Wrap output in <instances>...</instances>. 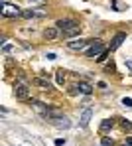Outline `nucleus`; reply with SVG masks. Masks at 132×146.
Returning <instances> with one entry per match:
<instances>
[{
	"mask_svg": "<svg viewBox=\"0 0 132 146\" xmlns=\"http://www.w3.org/2000/svg\"><path fill=\"white\" fill-rule=\"evenodd\" d=\"M55 77H57V83L59 85H65V71L63 69H59V71L55 73Z\"/></svg>",
	"mask_w": 132,
	"mask_h": 146,
	"instance_id": "15",
	"label": "nucleus"
},
{
	"mask_svg": "<svg viewBox=\"0 0 132 146\" xmlns=\"http://www.w3.org/2000/svg\"><path fill=\"white\" fill-rule=\"evenodd\" d=\"M101 146H112V138H103L101 140Z\"/></svg>",
	"mask_w": 132,
	"mask_h": 146,
	"instance_id": "19",
	"label": "nucleus"
},
{
	"mask_svg": "<svg viewBox=\"0 0 132 146\" xmlns=\"http://www.w3.org/2000/svg\"><path fill=\"white\" fill-rule=\"evenodd\" d=\"M48 121L51 122L55 128H71V119L63 117V115H55V117H46Z\"/></svg>",
	"mask_w": 132,
	"mask_h": 146,
	"instance_id": "3",
	"label": "nucleus"
},
{
	"mask_svg": "<svg viewBox=\"0 0 132 146\" xmlns=\"http://www.w3.org/2000/svg\"><path fill=\"white\" fill-rule=\"evenodd\" d=\"M105 69H106L108 73H110V71H116V65H114V61H106Z\"/></svg>",
	"mask_w": 132,
	"mask_h": 146,
	"instance_id": "16",
	"label": "nucleus"
},
{
	"mask_svg": "<svg viewBox=\"0 0 132 146\" xmlns=\"http://www.w3.org/2000/svg\"><path fill=\"white\" fill-rule=\"evenodd\" d=\"M71 93H73V95H77V93H79V95H91V93H93V87H91L87 81H77V85L71 89Z\"/></svg>",
	"mask_w": 132,
	"mask_h": 146,
	"instance_id": "4",
	"label": "nucleus"
},
{
	"mask_svg": "<svg viewBox=\"0 0 132 146\" xmlns=\"http://www.w3.org/2000/svg\"><path fill=\"white\" fill-rule=\"evenodd\" d=\"M44 16H46V10H40V8L24 10V14H22V18H28V20H32V18H44Z\"/></svg>",
	"mask_w": 132,
	"mask_h": 146,
	"instance_id": "9",
	"label": "nucleus"
},
{
	"mask_svg": "<svg viewBox=\"0 0 132 146\" xmlns=\"http://www.w3.org/2000/svg\"><path fill=\"white\" fill-rule=\"evenodd\" d=\"M105 49L106 48H105V44H103L101 40H93V42H91V48L85 49V55H87V57H99Z\"/></svg>",
	"mask_w": 132,
	"mask_h": 146,
	"instance_id": "2",
	"label": "nucleus"
},
{
	"mask_svg": "<svg viewBox=\"0 0 132 146\" xmlns=\"http://www.w3.org/2000/svg\"><path fill=\"white\" fill-rule=\"evenodd\" d=\"M126 67H128V69L132 71V59H126Z\"/></svg>",
	"mask_w": 132,
	"mask_h": 146,
	"instance_id": "23",
	"label": "nucleus"
},
{
	"mask_svg": "<svg viewBox=\"0 0 132 146\" xmlns=\"http://www.w3.org/2000/svg\"><path fill=\"white\" fill-rule=\"evenodd\" d=\"M91 117H93V111H91V109H85V111L81 113L79 128H87V124H89V121H91Z\"/></svg>",
	"mask_w": 132,
	"mask_h": 146,
	"instance_id": "10",
	"label": "nucleus"
},
{
	"mask_svg": "<svg viewBox=\"0 0 132 146\" xmlns=\"http://www.w3.org/2000/svg\"><path fill=\"white\" fill-rule=\"evenodd\" d=\"M91 42H93V40H71V42L67 44V48L71 49V51H83L87 46H91Z\"/></svg>",
	"mask_w": 132,
	"mask_h": 146,
	"instance_id": "6",
	"label": "nucleus"
},
{
	"mask_svg": "<svg viewBox=\"0 0 132 146\" xmlns=\"http://www.w3.org/2000/svg\"><path fill=\"white\" fill-rule=\"evenodd\" d=\"M122 146H132V138H128V140H126V142H124Z\"/></svg>",
	"mask_w": 132,
	"mask_h": 146,
	"instance_id": "24",
	"label": "nucleus"
},
{
	"mask_svg": "<svg viewBox=\"0 0 132 146\" xmlns=\"http://www.w3.org/2000/svg\"><path fill=\"white\" fill-rule=\"evenodd\" d=\"M124 40H126V32H118V34H116L112 40H110V46H108V49H110V51H116V49L124 44Z\"/></svg>",
	"mask_w": 132,
	"mask_h": 146,
	"instance_id": "7",
	"label": "nucleus"
},
{
	"mask_svg": "<svg viewBox=\"0 0 132 146\" xmlns=\"http://www.w3.org/2000/svg\"><path fill=\"white\" fill-rule=\"evenodd\" d=\"M79 26H77V28H73V30H67V32H61V36H63V38H77V36H79Z\"/></svg>",
	"mask_w": 132,
	"mask_h": 146,
	"instance_id": "13",
	"label": "nucleus"
},
{
	"mask_svg": "<svg viewBox=\"0 0 132 146\" xmlns=\"http://www.w3.org/2000/svg\"><path fill=\"white\" fill-rule=\"evenodd\" d=\"M106 51H108V48H106L105 51H103V53H101V55H99V57H97V59H99V61H105V59H106Z\"/></svg>",
	"mask_w": 132,
	"mask_h": 146,
	"instance_id": "20",
	"label": "nucleus"
},
{
	"mask_svg": "<svg viewBox=\"0 0 132 146\" xmlns=\"http://www.w3.org/2000/svg\"><path fill=\"white\" fill-rule=\"evenodd\" d=\"M59 28H46L44 30V38L46 40H57L59 38V32H57Z\"/></svg>",
	"mask_w": 132,
	"mask_h": 146,
	"instance_id": "11",
	"label": "nucleus"
},
{
	"mask_svg": "<svg viewBox=\"0 0 132 146\" xmlns=\"http://www.w3.org/2000/svg\"><path fill=\"white\" fill-rule=\"evenodd\" d=\"M0 10H2L4 18H22V14H24V10H20L16 4H10V2H2Z\"/></svg>",
	"mask_w": 132,
	"mask_h": 146,
	"instance_id": "1",
	"label": "nucleus"
},
{
	"mask_svg": "<svg viewBox=\"0 0 132 146\" xmlns=\"http://www.w3.org/2000/svg\"><path fill=\"white\" fill-rule=\"evenodd\" d=\"M34 83L40 85L42 89H51V81H50V77H48V79H46V77H36Z\"/></svg>",
	"mask_w": 132,
	"mask_h": 146,
	"instance_id": "12",
	"label": "nucleus"
},
{
	"mask_svg": "<svg viewBox=\"0 0 132 146\" xmlns=\"http://www.w3.org/2000/svg\"><path fill=\"white\" fill-rule=\"evenodd\" d=\"M120 126L124 130H132V122H128V121H120Z\"/></svg>",
	"mask_w": 132,
	"mask_h": 146,
	"instance_id": "17",
	"label": "nucleus"
},
{
	"mask_svg": "<svg viewBox=\"0 0 132 146\" xmlns=\"http://www.w3.org/2000/svg\"><path fill=\"white\" fill-rule=\"evenodd\" d=\"M2 51H4V53L12 51V46H10V44H6V42H2Z\"/></svg>",
	"mask_w": 132,
	"mask_h": 146,
	"instance_id": "18",
	"label": "nucleus"
},
{
	"mask_svg": "<svg viewBox=\"0 0 132 146\" xmlns=\"http://www.w3.org/2000/svg\"><path fill=\"white\" fill-rule=\"evenodd\" d=\"M32 2H40V0H32Z\"/></svg>",
	"mask_w": 132,
	"mask_h": 146,
	"instance_id": "25",
	"label": "nucleus"
},
{
	"mask_svg": "<svg viewBox=\"0 0 132 146\" xmlns=\"http://www.w3.org/2000/svg\"><path fill=\"white\" fill-rule=\"evenodd\" d=\"M122 105H126V107H132V99H122Z\"/></svg>",
	"mask_w": 132,
	"mask_h": 146,
	"instance_id": "21",
	"label": "nucleus"
},
{
	"mask_svg": "<svg viewBox=\"0 0 132 146\" xmlns=\"http://www.w3.org/2000/svg\"><path fill=\"white\" fill-rule=\"evenodd\" d=\"M112 124H114L112 121H108V119H105V121L101 122V130H103V132H106V130H110V128H112Z\"/></svg>",
	"mask_w": 132,
	"mask_h": 146,
	"instance_id": "14",
	"label": "nucleus"
},
{
	"mask_svg": "<svg viewBox=\"0 0 132 146\" xmlns=\"http://www.w3.org/2000/svg\"><path fill=\"white\" fill-rule=\"evenodd\" d=\"M14 95H16V99H20V101H28L30 99V87H28L26 83H18L14 87Z\"/></svg>",
	"mask_w": 132,
	"mask_h": 146,
	"instance_id": "5",
	"label": "nucleus"
},
{
	"mask_svg": "<svg viewBox=\"0 0 132 146\" xmlns=\"http://www.w3.org/2000/svg\"><path fill=\"white\" fill-rule=\"evenodd\" d=\"M55 144H57V146H63V144H65V140H63V138H57V140H55Z\"/></svg>",
	"mask_w": 132,
	"mask_h": 146,
	"instance_id": "22",
	"label": "nucleus"
},
{
	"mask_svg": "<svg viewBox=\"0 0 132 146\" xmlns=\"http://www.w3.org/2000/svg\"><path fill=\"white\" fill-rule=\"evenodd\" d=\"M77 22L75 20H65V18H61V20H57L55 22V28H59L61 32H67V30H73V28H77Z\"/></svg>",
	"mask_w": 132,
	"mask_h": 146,
	"instance_id": "8",
	"label": "nucleus"
}]
</instances>
